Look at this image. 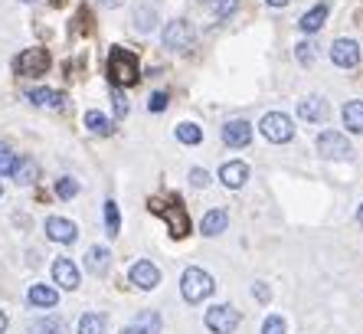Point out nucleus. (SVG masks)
Instances as JSON below:
<instances>
[{
	"label": "nucleus",
	"mask_w": 363,
	"mask_h": 334,
	"mask_svg": "<svg viewBox=\"0 0 363 334\" xmlns=\"http://www.w3.org/2000/svg\"><path fill=\"white\" fill-rule=\"evenodd\" d=\"M108 79L115 89H128L141 79V69H137V56L124 46H111L108 53Z\"/></svg>",
	"instance_id": "1"
},
{
	"label": "nucleus",
	"mask_w": 363,
	"mask_h": 334,
	"mask_svg": "<svg viewBox=\"0 0 363 334\" xmlns=\"http://www.w3.org/2000/svg\"><path fill=\"white\" fill-rule=\"evenodd\" d=\"M213 289H216L213 275L206 272V269H200V266H190V269L180 275V295H183V298H187L190 305L203 302V298H210Z\"/></svg>",
	"instance_id": "2"
},
{
	"label": "nucleus",
	"mask_w": 363,
	"mask_h": 334,
	"mask_svg": "<svg viewBox=\"0 0 363 334\" xmlns=\"http://www.w3.org/2000/svg\"><path fill=\"white\" fill-rule=\"evenodd\" d=\"M258 131L265 141H272V144H285L295 138V122L288 118L285 112H265L262 115V122H258Z\"/></svg>",
	"instance_id": "3"
},
{
	"label": "nucleus",
	"mask_w": 363,
	"mask_h": 334,
	"mask_svg": "<svg viewBox=\"0 0 363 334\" xmlns=\"http://www.w3.org/2000/svg\"><path fill=\"white\" fill-rule=\"evenodd\" d=\"M49 62L53 60H49V53L43 46H30L14 60V69L16 76H43V73H49Z\"/></svg>",
	"instance_id": "4"
},
{
	"label": "nucleus",
	"mask_w": 363,
	"mask_h": 334,
	"mask_svg": "<svg viewBox=\"0 0 363 334\" xmlns=\"http://www.w3.org/2000/svg\"><path fill=\"white\" fill-rule=\"evenodd\" d=\"M151 210L154 213H161L167 220V227H170V233L180 240V236H187L190 233V216H187V210H183V203L180 200H170V203H157V200H151Z\"/></svg>",
	"instance_id": "5"
},
{
	"label": "nucleus",
	"mask_w": 363,
	"mask_h": 334,
	"mask_svg": "<svg viewBox=\"0 0 363 334\" xmlns=\"http://www.w3.org/2000/svg\"><path fill=\"white\" fill-rule=\"evenodd\" d=\"M203 321H206V328H210L213 334H232L236 328H239L242 315L232 308V305H213Z\"/></svg>",
	"instance_id": "6"
},
{
	"label": "nucleus",
	"mask_w": 363,
	"mask_h": 334,
	"mask_svg": "<svg viewBox=\"0 0 363 334\" xmlns=\"http://www.w3.org/2000/svg\"><path fill=\"white\" fill-rule=\"evenodd\" d=\"M318 151L321 157H327V161H347L353 148H350V141L340 131H321L318 135Z\"/></svg>",
	"instance_id": "7"
},
{
	"label": "nucleus",
	"mask_w": 363,
	"mask_h": 334,
	"mask_svg": "<svg viewBox=\"0 0 363 334\" xmlns=\"http://www.w3.org/2000/svg\"><path fill=\"white\" fill-rule=\"evenodd\" d=\"M331 62H334V66H340V69H353V66H360V43H357V40H347V36L334 40Z\"/></svg>",
	"instance_id": "8"
},
{
	"label": "nucleus",
	"mask_w": 363,
	"mask_h": 334,
	"mask_svg": "<svg viewBox=\"0 0 363 334\" xmlns=\"http://www.w3.org/2000/svg\"><path fill=\"white\" fill-rule=\"evenodd\" d=\"M190 43H193V27H190V20H170L164 27L167 49H187Z\"/></svg>",
	"instance_id": "9"
},
{
	"label": "nucleus",
	"mask_w": 363,
	"mask_h": 334,
	"mask_svg": "<svg viewBox=\"0 0 363 334\" xmlns=\"http://www.w3.org/2000/svg\"><path fill=\"white\" fill-rule=\"evenodd\" d=\"M298 118H301V122H311V125H324L331 118V105H327L324 99H318V95H308V99L298 102Z\"/></svg>",
	"instance_id": "10"
},
{
	"label": "nucleus",
	"mask_w": 363,
	"mask_h": 334,
	"mask_svg": "<svg viewBox=\"0 0 363 334\" xmlns=\"http://www.w3.org/2000/svg\"><path fill=\"white\" fill-rule=\"evenodd\" d=\"M46 236H49L53 243L69 246L79 240V227L72 220H66V216H49V220H46Z\"/></svg>",
	"instance_id": "11"
},
{
	"label": "nucleus",
	"mask_w": 363,
	"mask_h": 334,
	"mask_svg": "<svg viewBox=\"0 0 363 334\" xmlns=\"http://www.w3.org/2000/svg\"><path fill=\"white\" fill-rule=\"evenodd\" d=\"M131 282H135L137 289L151 292V289H157V282H161V269H157L154 262H148V259H137L135 266H131Z\"/></svg>",
	"instance_id": "12"
},
{
	"label": "nucleus",
	"mask_w": 363,
	"mask_h": 334,
	"mask_svg": "<svg viewBox=\"0 0 363 334\" xmlns=\"http://www.w3.org/2000/svg\"><path fill=\"white\" fill-rule=\"evenodd\" d=\"M223 141H226L229 148H245L249 141H252V125L245 122V118H232V122L223 125Z\"/></svg>",
	"instance_id": "13"
},
{
	"label": "nucleus",
	"mask_w": 363,
	"mask_h": 334,
	"mask_svg": "<svg viewBox=\"0 0 363 334\" xmlns=\"http://www.w3.org/2000/svg\"><path fill=\"white\" fill-rule=\"evenodd\" d=\"M53 279L59 282V289L76 292L79 289V269L72 266V259H56V262H53Z\"/></svg>",
	"instance_id": "14"
},
{
	"label": "nucleus",
	"mask_w": 363,
	"mask_h": 334,
	"mask_svg": "<svg viewBox=\"0 0 363 334\" xmlns=\"http://www.w3.org/2000/svg\"><path fill=\"white\" fill-rule=\"evenodd\" d=\"M219 181L226 183L229 190H239L242 183L249 181V167L242 164V161H226V164L219 167Z\"/></svg>",
	"instance_id": "15"
},
{
	"label": "nucleus",
	"mask_w": 363,
	"mask_h": 334,
	"mask_svg": "<svg viewBox=\"0 0 363 334\" xmlns=\"http://www.w3.org/2000/svg\"><path fill=\"white\" fill-rule=\"evenodd\" d=\"M121 334H161V315L157 311H141L128 328H121Z\"/></svg>",
	"instance_id": "16"
},
{
	"label": "nucleus",
	"mask_w": 363,
	"mask_h": 334,
	"mask_svg": "<svg viewBox=\"0 0 363 334\" xmlns=\"http://www.w3.org/2000/svg\"><path fill=\"white\" fill-rule=\"evenodd\" d=\"M85 269L92 275H105L111 269V253H108V246H92L89 253H85Z\"/></svg>",
	"instance_id": "17"
},
{
	"label": "nucleus",
	"mask_w": 363,
	"mask_h": 334,
	"mask_svg": "<svg viewBox=\"0 0 363 334\" xmlns=\"http://www.w3.org/2000/svg\"><path fill=\"white\" fill-rule=\"evenodd\" d=\"M27 302H30L33 308H56V302H59V292L53 289V285H30V292H27Z\"/></svg>",
	"instance_id": "18"
},
{
	"label": "nucleus",
	"mask_w": 363,
	"mask_h": 334,
	"mask_svg": "<svg viewBox=\"0 0 363 334\" xmlns=\"http://www.w3.org/2000/svg\"><path fill=\"white\" fill-rule=\"evenodd\" d=\"M324 20H327V3H318V7H311V10L298 20V30L301 33H318L321 27H324Z\"/></svg>",
	"instance_id": "19"
},
{
	"label": "nucleus",
	"mask_w": 363,
	"mask_h": 334,
	"mask_svg": "<svg viewBox=\"0 0 363 334\" xmlns=\"http://www.w3.org/2000/svg\"><path fill=\"white\" fill-rule=\"evenodd\" d=\"M226 227H229V213L226 210H210L203 216V223H200V233H203V236H219Z\"/></svg>",
	"instance_id": "20"
},
{
	"label": "nucleus",
	"mask_w": 363,
	"mask_h": 334,
	"mask_svg": "<svg viewBox=\"0 0 363 334\" xmlns=\"http://www.w3.org/2000/svg\"><path fill=\"white\" fill-rule=\"evenodd\" d=\"M340 115H344V125H347V131H353V135H363V99H353V102H347Z\"/></svg>",
	"instance_id": "21"
},
{
	"label": "nucleus",
	"mask_w": 363,
	"mask_h": 334,
	"mask_svg": "<svg viewBox=\"0 0 363 334\" xmlns=\"http://www.w3.org/2000/svg\"><path fill=\"white\" fill-rule=\"evenodd\" d=\"M27 99L40 108H62V99H66V95L56 89H33V92H27Z\"/></svg>",
	"instance_id": "22"
},
{
	"label": "nucleus",
	"mask_w": 363,
	"mask_h": 334,
	"mask_svg": "<svg viewBox=\"0 0 363 334\" xmlns=\"http://www.w3.org/2000/svg\"><path fill=\"white\" fill-rule=\"evenodd\" d=\"M85 128H89L92 135H102V138L115 131L111 118H108V115H102V112H95V108H92V112H85Z\"/></svg>",
	"instance_id": "23"
},
{
	"label": "nucleus",
	"mask_w": 363,
	"mask_h": 334,
	"mask_svg": "<svg viewBox=\"0 0 363 334\" xmlns=\"http://www.w3.org/2000/svg\"><path fill=\"white\" fill-rule=\"evenodd\" d=\"M105 328H108V318L98 315V311H89V315L79 318V334H105Z\"/></svg>",
	"instance_id": "24"
},
{
	"label": "nucleus",
	"mask_w": 363,
	"mask_h": 334,
	"mask_svg": "<svg viewBox=\"0 0 363 334\" xmlns=\"http://www.w3.org/2000/svg\"><path fill=\"white\" fill-rule=\"evenodd\" d=\"M36 174H40V167H36V161H30V157H20L16 161V167H14V181L16 183H33L36 181Z\"/></svg>",
	"instance_id": "25"
},
{
	"label": "nucleus",
	"mask_w": 363,
	"mask_h": 334,
	"mask_svg": "<svg viewBox=\"0 0 363 334\" xmlns=\"http://www.w3.org/2000/svg\"><path fill=\"white\" fill-rule=\"evenodd\" d=\"M105 233L108 236H118L121 233V213L115 200H105Z\"/></svg>",
	"instance_id": "26"
},
{
	"label": "nucleus",
	"mask_w": 363,
	"mask_h": 334,
	"mask_svg": "<svg viewBox=\"0 0 363 334\" xmlns=\"http://www.w3.org/2000/svg\"><path fill=\"white\" fill-rule=\"evenodd\" d=\"M177 141H183V144H200V141H203V131H200V125L180 122V125H177Z\"/></svg>",
	"instance_id": "27"
},
{
	"label": "nucleus",
	"mask_w": 363,
	"mask_h": 334,
	"mask_svg": "<svg viewBox=\"0 0 363 334\" xmlns=\"http://www.w3.org/2000/svg\"><path fill=\"white\" fill-rule=\"evenodd\" d=\"M30 334H66V324H62V318H40L36 324L30 328Z\"/></svg>",
	"instance_id": "28"
},
{
	"label": "nucleus",
	"mask_w": 363,
	"mask_h": 334,
	"mask_svg": "<svg viewBox=\"0 0 363 334\" xmlns=\"http://www.w3.org/2000/svg\"><path fill=\"white\" fill-rule=\"evenodd\" d=\"M56 194H59L62 200H72L79 194V181H72V177H59V181H56Z\"/></svg>",
	"instance_id": "29"
},
{
	"label": "nucleus",
	"mask_w": 363,
	"mask_h": 334,
	"mask_svg": "<svg viewBox=\"0 0 363 334\" xmlns=\"http://www.w3.org/2000/svg\"><path fill=\"white\" fill-rule=\"evenodd\" d=\"M236 7H239V0H213L216 20H229V16L236 14Z\"/></svg>",
	"instance_id": "30"
},
{
	"label": "nucleus",
	"mask_w": 363,
	"mask_h": 334,
	"mask_svg": "<svg viewBox=\"0 0 363 334\" xmlns=\"http://www.w3.org/2000/svg\"><path fill=\"white\" fill-rule=\"evenodd\" d=\"M285 331H288V324L278 315H269V318L262 321V334H285Z\"/></svg>",
	"instance_id": "31"
},
{
	"label": "nucleus",
	"mask_w": 363,
	"mask_h": 334,
	"mask_svg": "<svg viewBox=\"0 0 363 334\" xmlns=\"http://www.w3.org/2000/svg\"><path fill=\"white\" fill-rule=\"evenodd\" d=\"M111 105H115V118H124L128 115V99H124V89H111Z\"/></svg>",
	"instance_id": "32"
},
{
	"label": "nucleus",
	"mask_w": 363,
	"mask_h": 334,
	"mask_svg": "<svg viewBox=\"0 0 363 334\" xmlns=\"http://www.w3.org/2000/svg\"><path fill=\"white\" fill-rule=\"evenodd\" d=\"M16 161H20V157H16L10 148H3V144H0V174H14Z\"/></svg>",
	"instance_id": "33"
},
{
	"label": "nucleus",
	"mask_w": 363,
	"mask_h": 334,
	"mask_svg": "<svg viewBox=\"0 0 363 334\" xmlns=\"http://www.w3.org/2000/svg\"><path fill=\"white\" fill-rule=\"evenodd\" d=\"M137 30L141 33H148V30H154V10H148V7H144V10H137Z\"/></svg>",
	"instance_id": "34"
},
{
	"label": "nucleus",
	"mask_w": 363,
	"mask_h": 334,
	"mask_svg": "<svg viewBox=\"0 0 363 334\" xmlns=\"http://www.w3.org/2000/svg\"><path fill=\"white\" fill-rule=\"evenodd\" d=\"M190 183H193V187H206V183H210V174H206L203 167H193V170H190Z\"/></svg>",
	"instance_id": "35"
},
{
	"label": "nucleus",
	"mask_w": 363,
	"mask_h": 334,
	"mask_svg": "<svg viewBox=\"0 0 363 334\" xmlns=\"http://www.w3.org/2000/svg\"><path fill=\"white\" fill-rule=\"evenodd\" d=\"M148 108H151V112H164V108H167V92H154L151 102H148Z\"/></svg>",
	"instance_id": "36"
},
{
	"label": "nucleus",
	"mask_w": 363,
	"mask_h": 334,
	"mask_svg": "<svg viewBox=\"0 0 363 334\" xmlns=\"http://www.w3.org/2000/svg\"><path fill=\"white\" fill-rule=\"evenodd\" d=\"M298 60H301L304 66L314 60V49H311V43H298Z\"/></svg>",
	"instance_id": "37"
},
{
	"label": "nucleus",
	"mask_w": 363,
	"mask_h": 334,
	"mask_svg": "<svg viewBox=\"0 0 363 334\" xmlns=\"http://www.w3.org/2000/svg\"><path fill=\"white\" fill-rule=\"evenodd\" d=\"M252 295H256L258 302H269V295H272V292L265 289V282H256V285H252Z\"/></svg>",
	"instance_id": "38"
},
{
	"label": "nucleus",
	"mask_w": 363,
	"mask_h": 334,
	"mask_svg": "<svg viewBox=\"0 0 363 334\" xmlns=\"http://www.w3.org/2000/svg\"><path fill=\"white\" fill-rule=\"evenodd\" d=\"M95 3H102V7H111V10H115V7H121L124 0H95Z\"/></svg>",
	"instance_id": "39"
},
{
	"label": "nucleus",
	"mask_w": 363,
	"mask_h": 334,
	"mask_svg": "<svg viewBox=\"0 0 363 334\" xmlns=\"http://www.w3.org/2000/svg\"><path fill=\"white\" fill-rule=\"evenodd\" d=\"M265 3H269V7H285L288 0H265Z\"/></svg>",
	"instance_id": "40"
},
{
	"label": "nucleus",
	"mask_w": 363,
	"mask_h": 334,
	"mask_svg": "<svg viewBox=\"0 0 363 334\" xmlns=\"http://www.w3.org/2000/svg\"><path fill=\"white\" fill-rule=\"evenodd\" d=\"M7 331V315H3V311H0V334Z\"/></svg>",
	"instance_id": "41"
},
{
	"label": "nucleus",
	"mask_w": 363,
	"mask_h": 334,
	"mask_svg": "<svg viewBox=\"0 0 363 334\" xmlns=\"http://www.w3.org/2000/svg\"><path fill=\"white\" fill-rule=\"evenodd\" d=\"M357 223L363 227V203H360V210H357Z\"/></svg>",
	"instance_id": "42"
},
{
	"label": "nucleus",
	"mask_w": 363,
	"mask_h": 334,
	"mask_svg": "<svg viewBox=\"0 0 363 334\" xmlns=\"http://www.w3.org/2000/svg\"><path fill=\"white\" fill-rule=\"evenodd\" d=\"M0 197H3V183H0Z\"/></svg>",
	"instance_id": "43"
}]
</instances>
